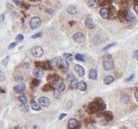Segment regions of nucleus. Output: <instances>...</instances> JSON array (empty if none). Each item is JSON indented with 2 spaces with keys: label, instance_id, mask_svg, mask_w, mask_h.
Here are the masks:
<instances>
[{
  "label": "nucleus",
  "instance_id": "473e14b6",
  "mask_svg": "<svg viewBox=\"0 0 138 129\" xmlns=\"http://www.w3.org/2000/svg\"><path fill=\"white\" fill-rule=\"evenodd\" d=\"M54 96H55V98H59L61 97V92H59L58 89H55L54 91Z\"/></svg>",
  "mask_w": 138,
  "mask_h": 129
},
{
  "label": "nucleus",
  "instance_id": "2eb2a0df",
  "mask_svg": "<svg viewBox=\"0 0 138 129\" xmlns=\"http://www.w3.org/2000/svg\"><path fill=\"white\" fill-rule=\"evenodd\" d=\"M101 115H102L106 119V121H110V120H112L113 119V114H111L110 111H105V112H102L101 114Z\"/></svg>",
  "mask_w": 138,
  "mask_h": 129
},
{
  "label": "nucleus",
  "instance_id": "f3484780",
  "mask_svg": "<svg viewBox=\"0 0 138 129\" xmlns=\"http://www.w3.org/2000/svg\"><path fill=\"white\" fill-rule=\"evenodd\" d=\"M125 20H128V22H132V21H134V20H135V16L130 12V11H127V13H126Z\"/></svg>",
  "mask_w": 138,
  "mask_h": 129
},
{
  "label": "nucleus",
  "instance_id": "a19ab883",
  "mask_svg": "<svg viewBox=\"0 0 138 129\" xmlns=\"http://www.w3.org/2000/svg\"><path fill=\"white\" fill-rule=\"evenodd\" d=\"M16 44L17 43L16 42H12L11 44H10V46H9V47H8V49H12V48H14L16 46Z\"/></svg>",
  "mask_w": 138,
  "mask_h": 129
},
{
  "label": "nucleus",
  "instance_id": "4468645a",
  "mask_svg": "<svg viewBox=\"0 0 138 129\" xmlns=\"http://www.w3.org/2000/svg\"><path fill=\"white\" fill-rule=\"evenodd\" d=\"M85 26L87 27L88 29H93V28L95 27L94 24H93V20L91 19V18H89V17H88V18H86V19H85Z\"/></svg>",
  "mask_w": 138,
  "mask_h": 129
},
{
  "label": "nucleus",
  "instance_id": "39448f33",
  "mask_svg": "<svg viewBox=\"0 0 138 129\" xmlns=\"http://www.w3.org/2000/svg\"><path fill=\"white\" fill-rule=\"evenodd\" d=\"M74 41L77 43H81L85 41V36L82 33H76L73 35Z\"/></svg>",
  "mask_w": 138,
  "mask_h": 129
},
{
  "label": "nucleus",
  "instance_id": "7ed1b4c3",
  "mask_svg": "<svg viewBox=\"0 0 138 129\" xmlns=\"http://www.w3.org/2000/svg\"><path fill=\"white\" fill-rule=\"evenodd\" d=\"M31 54L33 55L34 57H37V58H40L43 55V49L42 47L41 46H35V47H32L31 50H30Z\"/></svg>",
  "mask_w": 138,
  "mask_h": 129
},
{
  "label": "nucleus",
  "instance_id": "20e7f679",
  "mask_svg": "<svg viewBox=\"0 0 138 129\" xmlns=\"http://www.w3.org/2000/svg\"><path fill=\"white\" fill-rule=\"evenodd\" d=\"M102 66H103V68L105 69L106 71H110V70H112V69L114 68V64L113 62L111 60H108V59H106V60L103 61V63H102Z\"/></svg>",
  "mask_w": 138,
  "mask_h": 129
},
{
  "label": "nucleus",
  "instance_id": "09e8293b",
  "mask_svg": "<svg viewBox=\"0 0 138 129\" xmlns=\"http://www.w3.org/2000/svg\"><path fill=\"white\" fill-rule=\"evenodd\" d=\"M134 11L138 14V4H136L134 6Z\"/></svg>",
  "mask_w": 138,
  "mask_h": 129
},
{
  "label": "nucleus",
  "instance_id": "f8f14e48",
  "mask_svg": "<svg viewBox=\"0 0 138 129\" xmlns=\"http://www.w3.org/2000/svg\"><path fill=\"white\" fill-rule=\"evenodd\" d=\"M99 14L102 16V18L106 20V19H108V17H109V10L107 8H103L99 11Z\"/></svg>",
  "mask_w": 138,
  "mask_h": 129
},
{
  "label": "nucleus",
  "instance_id": "79ce46f5",
  "mask_svg": "<svg viewBox=\"0 0 138 129\" xmlns=\"http://www.w3.org/2000/svg\"><path fill=\"white\" fill-rule=\"evenodd\" d=\"M13 3H15L16 6H20V4H21L20 1H19V0H13Z\"/></svg>",
  "mask_w": 138,
  "mask_h": 129
},
{
  "label": "nucleus",
  "instance_id": "f03ea898",
  "mask_svg": "<svg viewBox=\"0 0 138 129\" xmlns=\"http://www.w3.org/2000/svg\"><path fill=\"white\" fill-rule=\"evenodd\" d=\"M30 28L33 30L37 28H39L41 25V20L38 16H34L30 20Z\"/></svg>",
  "mask_w": 138,
  "mask_h": 129
},
{
  "label": "nucleus",
  "instance_id": "f704fd0d",
  "mask_svg": "<svg viewBox=\"0 0 138 129\" xmlns=\"http://www.w3.org/2000/svg\"><path fill=\"white\" fill-rule=\"evenodd\" d=\"M129 100H130V98H129V97L127 96V95H124V96H123V98H122V101L124 103H128V102H129Z\"/></svg>",
  "mask_w": 138,
  "mask_h": 129
},
{
  "label": "nucleus",
  "instance_id": "ea45409f",
  "mask_svg": "<svg viewBox=\"0 0 138 129\" xmlns=\"http://www.w3.org/2000/svg\"><path fill=\"white\" fill-rule=\"evenodd\" d=\"M114 45H115V43H112V44H111V45H108V46H106V47H105V48H103V50H103V51H105V50H107L108 49H110V48H111V47L114 46Z\"/></svg>",
  "mask_w": 138,
  "mask_h": 129
},
{
  "label": "nucleus",
  "instance_id": "49530a36",
  "mask_svg": "<svg viewBox=\"0 0 138 129\" xmlns=\"http://www.w3.org/2000/svg\"><path fill=\"white\" fill-rule=\"evenodd\" d=\"M85 123H92L93 120L91 119H86L85 120Z\"/></svg>",
  "mask_w": 138,
  "mask_h": 129
},
{
  "label": "nucleus",
  "instance_id": "ddd939ff",
  "mask_svg": "<svg viewBox=\"0 0 138 129\" xmlns=\"http://www.w3.org/2000/svg\"><path fill=\"white\" fill-rule=\"evenodd\" d=\"M33 75H34V76L37 77V78H41L44 76L43 70L41 68H39L34 69V70H33Z\"/></svg>",
  "mask_w": 138,
  "mask_h": 129
},
{
  "label": "nucleus",
  "instance_id": "c03bdc74",
  "mask_svg": "<svg viewBox=\"0 0 138 129\" xmlns=\"http://www.w3.org/2000/svg\"><path fill=\"white\" fill-rule=\"evenodd\" d=\"M65 116H67V114H61L59 115V117H58V119H59V120H61V119H64Z\"/></svg>",
  "mask_w": 138,
  "mask_h": 129
},
{
  "label": "nucleus",
  "instance_id": "603ef678",
  "mask_svg": "<svg viewBox=\"0 0 138 129\" xmlns=\"http://www.w3.org/2000/svg\"><path fill=\"white\" fill-rule=\"evenodd\" d=\"M133 77H134V75H132V76H131L130 77H128V79L127 80H127V81H129V80H132V78Z\"/></svg>",
  "mask_w": 138,
  "mask_h": 129
},
{
  "label": "nucleus",
  "instance_id": "9d476101",
  "mask_svg": "<svg viewBox=\"0 0 138 129\" xmlns=\"http://www.w3.org/2000/svg\"><path fill=\"white\" fill-rule=\"evenodd\" d=\"M26 89V86L24 84H17L14 87V91L16 93H22Z\"/></svg>",
  "mask_w": 138,
  "mask_h": 129
},
{
  "label": "nucleus",
  "instance_id": "4be33fe9",
  "mask_svg": "<svg viewBox=\"0 0 138 129\" xmlns=\"http://www.w3.org/2000/svg\"><path fill=\"white\" fill-rule=\"evenodd\" d=\"M60 65H61L62 68H69L68 61H67L65 59H60Z\"/></svg>",
  "mask_w": 138,
  "mask_h": 129
},
{
  "label": "nucleus",
  "instance_id": "0eeeda50",
  "mask_svg": "<svg viewBox=\"0 0 138 129\" xmlns=\"http://www.w3.org/2000/svg\"><path fill=\"white\" fill-rule=\"evenodd\" d=\"M74 70L77 74H78L79 76L82 77L85 76V68H84L82 66L79 65V64H76V65H75V68H74Z\"/></svg>",
  "mask_w": 138,
  "mask_h": 129
},
{
  "label": "nucleus",
  "instance_id": "5701e85b",
  "mask_svg": "<svg viewBox=\"0 0 138 129\" xmlns=\"http://www.w3.org/2000/svg\"><path fill=\"white\" fill-rule=\"evenodd\" d=\"M65 88H66V86H65V84H64V82H61V83H59V84L57 85V87H56V89H58V90L59 91V92H63V91H64Z\"/></svg>",
  "mask_w": 138,
  "mask_h": 129
},
{
  "label": "nucleus",
  "instance_id": "37998d69",
  "mask_svg": "<svg viewBox=\"0 0 138 129\" xmlns=\"http://www.w3.org/2000/svg\"><path fill=\"white\" fill-rule=\"evenodd\" d=\"M4 18H5V15H4V14H2V15H0V24L4 20Z\"/></svg>",
  "mask_w": 138,
  "mask_h": 129
},
{
  "label": "nucleus",
  "instance_id": "7c9ffc66",
  "mask_svg": "<svg viewBox=\"0 0 138 129\" xmlns=\"http://www.w3.org/2000/svg\"><path fill=\"white\" fill-rule=\"evenodd\" d=\"M126 13H127V11H120V12H119V17L120 18V19H125L126 17Z\"/></svg>",
  "mask_w": 138,
  "mask_h": 129
},
{
  "label": "nucleus",
  "instance_id": "cd10ccee",
  "mask_svg": "<svg viewBox=\"0 0 138 129\" xmlns=\"http://www.w3.org/2000/svg\"><path fill=\"white\" fill-rule=\"evenodd\" d=\"M64 59H66L67 61H72V59H73V57H72V54L65 53V54H64Z\"/></svg>",
  "mask_w": 138,
  "mask_h": 129
},
{
  "label": "nucleus",
  "instance_id": "c85d7f7f",
  "mask_svg": "<svg viewBox=\"0 0 138 129\" xmlns=\"http://www.w3.org/2000/svg\"><path fill=\"white\" fill-rule=\"evenodd\" d=\"M75 59H76V60H77V61H81V62L85 61V58H84L83 55L81 54H76L75 55Z\"/></svg>",
  "mask_w": 138,
  "mask_h": 129
},
{
  "label": "nucleus",
  "instance_id": "9b49d317",
  "mask_svg": "<svg viewBox=\"0 0 138 129\" xmlns=\"http://www.w3.org/2000/svg\"><path fill=\"white\" fill-rule=\"evenodd\" d=\"M97 77V71L94 68H91L89 71V78L90 80H96Z\"/></svg>",
  "mask_w": 138,
  "mask_h": 129
},
{
  "label": "nucleus",
  "instance_id": "58836bf2",
  "mask_svg": "<svg viewBox=\"0 0 138 129\" xmlns=\"http://www.w3.org/2000/svg\"><path fill=\"white\" fill-rule=\"evenodd\" d=\"M41 33H36V34H34V35H32V39H35V38H41Z\"/></svg>",
  "mask_w": 138,
  "mask_h": 129
},
{
  "label": "nucleus",
  "instance_id": "a878e982",
  "mask_svg": "<svg viewBox=\"0 0 138 129\" xmlns=\"http://www.w3.org/2000/svg\"><path fill=\"white\" fill-rule=\"evenodd\" d=\"M50 62V65L51 67V68H55L56 66H57V63H58V59H51Z\"/></svg>",
  "mask_w": 138,
  "mask_h": 129
},
{
  "label": "nucleus",
  "instance_id": "aec40b11",
  "mask_svg": "<svg viewBox=\"0 0 138 129\" xmlns=\"http://www.w3.org/2000/svg\"><path fill=\"white\" fill-rule=\"evenodd\" d=\"M114 80V79L113 76H108L105 77L103 81H104L105 84H111V83H113Z\"/></svg>",
  "mask_w": 138,
  "mask_h": 129
},
{
  "label": "nucleus",
  "instance_id": "c9c22d12",
  "mask_svg": "<svg viewBox=\"0 0 138 129\" xmlns=\"http://www.w3.org/2000/svg\"><path fill=\"white\" fill-rule=\"evenodd\" d=\"M8 59H9V57L7 56L5 59H3V61H2V64L4 66V67H7L8 66Z\"/></svg>",
  "mask_w": 138,
  "mask_h": 129
},
{
  "label": "nucleus",
  "instance_id": "6ab92c4d",
  "mask_svg": "<svg viewBox=\"0 0 138 129\" xmlns=\"http://www.w3.org/2000/svg\"><path fill=\"white\" fill-rule=\"evenodd\" d=\"M31 107L32 110H37V111H38V110H41V105L39 104V103H37V102H31Z\"/></svg>",
  "mask_w": 138,
  "mask_h": 129
},
{
  "label": "nucleus",
  "instance_id": "4c0bfd02",
  "mask_svg": "<svg viewBox=\"0 0 138 129\" xmlns=\"http://www.w3.org/2000/svg\"><path fill=\"white\" fill-rule=\"evenodd\" d=\"M5 80V76L3 73V71H0V82H3Z\"/></svg>",
  "mask_w": 138,
  "mask_h": 129
},
{
  "label": "nucleus",
  "instance_id": "f257e3e1",
  "mask_svg": "<svg viewBox=\"0 0 138 129\" xmlns=\"http://www.w3.org/2000/svg\"><path fill=\"white\" fill-rule=\"evenodd\" d=\"M106 108V105L105 103L102 102V100L101 98H96L93 102H90L87 108V111L89 114H93L100 110H102Z\"/></svg>",
  "mask_w": 138,
  "mask_h": 129
},
{
  "label": "nucleus",
  "instance_id": "393cba45",
  "mask_svg": "<svg viewBox=\"0 0 138 129\" xmlns=\"http://www.w3.org/2000/svg\"><path fill=\"white\" fill-rule=\"evenodd\" d=\"M52 89H53V87H52V85H51L50 84H45L43 86V88H42V90L44 92H48V91H50V90H52Z\"/></svg>",
  "mask_w": 138,
  "mask_h": 129
},
{
  "label": "nucleus",
  "instance_id": "e433bc0d",
  "mask_svg": "<svg viewBox=\"0 0 138 129\" xmlns=\"http://www.w3.org/2000/svg\"><path fill=\"white\" fill-rule=\"evenodd\" d=\"M23 39H24V36H23L22 34H18V35L16 37V41H23Z\"/></svg>",
  "mask_w": 138,
  "mask_h": 129
},
{
  "label": "nucleus",
  "instance_id": "2f4dec72",
  "mask_svg": "<svg viewBox=\"0 0 138 129\" xmlns=\"http://www.w3.org/2000/svg\"><path fill=\"white\" fill-rule=\"evenodd\" d=\"M88 6L89 7V8H97V7L98 5L97 4V3H96V2L90 1V2H89Z\"/></svg>",
  "mask_w": 138,
  "mask_h": 129
},
{
  "label": "nucleus",
  "instance_id": "a18cd8bd",
  "mask_svg": "<svg viewBox=\"0 0 138 129\" xmlns=\"http://www.w3.org/2000/svg\"><path fill=\"white\" fill-rule=\"evenodd\" d=\"M135 98H136V100L138 102V89H137L135 92Z\"/></svg>",
  "mask_w": 138,
  "mask_h": 129
},
{
  "label": "nucleus",
  "instance_id": "6e6552de",
  "mask_svg": "<svg viewBox=\"0 0 138 129\" xmlns=\"http://www.w3.org/2000/svg\"><path fill=\"white\" fill-rule=\"evenodd\" d=\"M67 126L70 129H76L79 127V123L76 119H71L67 122Z\"/></svg>",
  "mask_w": 138,
  "mask_h": 129
},
{
  "label": "nucleus",
  "instance_id": "3c124183",
  "mask_svg": "<svg viewBox=\"0 0 138 129\" xmlns=\"http://www.w3.org/2000/svg\"><path fill=\"white\" fill-rule=\"evenodd\" d=\"M134 55H135L136 59H137V60H138V50H137V51H135V53H134Z\"/></svg>",
  "mask_w": 138,
  "mask_h": 129
},
{
  "label": "nucleus",
  "instance_id": "bb28decb",
  "mask_svg": "<svg viewBox=\"0 0 138 129\" xmlns=\"http://www.w3.org/2000/svg\"><path fill=\"white\" fill-rule=\"evenodd\" d=\"M18 99H19V101H20V102L22 103V104H26L27 102H28L27 97H25V96H24V95L20 96V97L18 98Z\"/></svg>",
  "mask_w": 138,
  "mask_h": 129
},
{
  "label": "nucleus",
  "instance_id": "72a5a7b5",
  "mask_svg": "<svg viewBox=\"0 0 138 129\" xmlns=\"http://www.w3.org/2000/svg\"><path fill=\"white\" fill-rule=\"evenodd\" d=\"M15 80L18 82H22L23 80H24V78H23L21 75H16V76H15Z\"/></svg>",
  "mask_w": 138,
  "mask_h": 129
},
{
  "label": "nucleus",
  "instance_id": "a211bd4d",
  "mask_svg": "<svg viewBox=\"0 0 138 129\" xmlns=\"http://www.w3.org/2000/svg\"><path fill=\"white\" fill-rule=\"evenodd\" d=\"M67 13L71 14V15H75V14L77 13V8L74 6H69L67 8Z\"/></svg>",
  "mask_w": 138,
  "mask_h": 129
},
{
  "label": "nucleus",
  "instance_id": "de8ad7c7",
  "mask_svg": "<svg viewBox=\"0 0 138 129\" xmlns=\"http://www.w3.org/2000/svg\"><path fill=\"white\" fill-rule=\"evenodd\" d=\"M106 59H107L108 60H111V59H112V56H111V54H106Z\"/></svg>",
  "mask_w": 138,
  "mask_h": 129
},
{
  "label": "nucleus",
  "instance_id": "8fccbe9b",
  "mask_svg": "<svg viewBox=\"0 0 138 129\" xmlns=\"http://www.w3.org/2000/svg\"><path fill=\"white\" fill-rule=\"evenodd\" d=\"M23 66H24V68H26V69H28V68H29V64L28 63H24V65H23Z\"/></svg>",
  "mask_w": 138,
  "mask_h": 129
},
{
  "label": "nucleus",
  "instance_id": "c756f323",
  "mask_svg": "<svg viewBox=\"0 0 138 129\" xmlns=\"http://www.w3.org/2000/svg\"><path fill=\"white\" fill-rule=\"evenodd\" d=\"M40 80H37V79H32V82H31V84L32 85L33 87H37L40 84Z\"/></svg>",
  "mask_w": 138,
  "mask_h": 129
},
{
  "label": "nucleus",
  "instance_id": "1a4fd4ad",
  "mask_svg": "<svg viewBox=\"0 0 138 129\" xmlns=\"http://www.w3.org/2000/svg\"><path fill=\"white\" fill-rule=\"evenodd\" d=\"M38 102L39 104L44 107H48L50 106V100L46 97H41V98H40L38 100Z\"/></svg>",
  "mask_w": 138,
  "mask_h": 129
},
{
  "label": "nucleus",
  "instance_id": "423d86ee",
  "mask_svg": "<svg viewBox=\"0 0 138 129\" xmlns=\"http://www.w3.org/2000/svg\"><path fill=\"white\" fill-rule=\"evenodd\" d=\"M35 65L39 68H41L45 70H49V69H52L50 65V62H36Z\"/></svg>",
  "mask_w": 138,
  "mask_h": 129
},
{
  "label": "nucleus",
  "instance_id": "412c9836",
  "mask_svg": "<svg viewBox=\"0 0 138 129\" xmlns=\"http://www.w3.org/2000/svg\"><path fill=\"white\" fill-rule=\"evenodd\" d=\"M59 80V76L57 74L49 75L47 76V80H53V81H58Z\"/></svg>",
  "mask_w": 138,
  "mask_h": 129
},
{
  "label": "nucleus",
  "instance_id": "dca6fc26",
  "mask_svg": "<svg viewBox=\"0 0 138 129\" xmlns=\"http://www.w3.org/2000/svg\"><path fill=\"white\" fill-rule=\"evenodd\" d=\"M77 89L81 91H85L87 89V85L85 81H80L77 83Z\"/></svg>",
  "mask_w": 138,
  "mask_h": 129
},
{
  "label": "nucleus",
  "instance_id": "b1692460",
  "mask_svg": "<svg viewBox=\"0 0 138 129\" xmlns=\"http://www.w3.org/2000/svg\"><path fill=\"white\" fill-rule=\"evenodd\" d=\"M67 80H68L69 82H73L74 80H76V77H75V76L73 73H68V74L67 75Z\"/></svg>",
  "mask_w": 138,
  "mask_h": 129
},
{
  "label": "nucleus",
  "instance_id": "864d4df0",
  "mask_svg": "<svg viewBox=\"0 0 138 129\" xmlns=\"http://www.w3.org/2000/svg\"><path fill=\"white\" fill-rule=\"evenodd\" d=\"M5 93V91H4V89H3L0 87V93Z\"/></svg>",
  "mask_w": 138,
  "mask_h": 129
}]
</instances>
